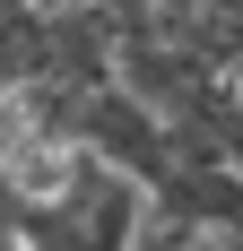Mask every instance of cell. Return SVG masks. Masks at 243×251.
<instances>
[{"label":"cell","mask_w":243,"mask_h":251,"mask_svg":"<svg viewBox=\"0 0 243 251\" xmlns=\"http://www.w3.org/2000/svg\"><path fill=\"white\" fill-rule=\"evenodd\" d=\"M113 44H122V26H113L104 0H44V70L35 78L104 87L113 78Z\"/></svg>","instance_id":"6da1fadb"}]
</instances>
